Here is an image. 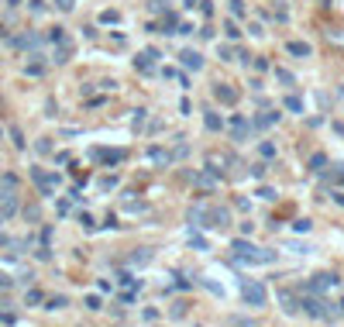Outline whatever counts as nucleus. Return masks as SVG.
Returning a JSON list of instances; mask_svg holds the SVG:
<instances>
[{
	"mask_svg": "<svg viewBox=\"0 0 344 327\" xmlns=\"http://www.w3.org/2000/svg\"><path fill=\"white\" fill-rule=\"evenodd\" d=\"M234 255H238L241 262H252V265H269V262H275V251L255 248L252 241H234Z\"/></svg>",
	"mask_w": 344,
	"mask_h": 327,
	"instance_id": "obj_1",
	"label": "nucleus"
},
{
	"mask_svg": "<svg viewBox=\"0 0 344 327\" xmlns=\"http://www.w3.org/2000/svg\"><path fill=\"white\" fill-rule=\"evenodd\" d=\"M0 210L4 214H17V176H0Z\"/></svg>",
	"mask_w": 344,
	"mask_h": 327,
	"instance_id": "obj_2",
	"label": "nucleus"
},
{
	"mask_svg": "<svg viewBox=\"0 0 344 327\" xmlns=\"http://www.w3.org/2000/svg\"><path fill=\"white\" fill-rule=\"evenodd\" d=\"M303 310H307L313 320H337V314H341V310H334L323 296H310L307 303H303Z\"/></svg>",
	"mask_w": 344,
	"mask_h": 327,
	"instance_id": "obj_3",
	"label": "nucleus"
},
{
	"mask_svg": "<svg viewBox=\"0 0 344 327\" xmlns=\"http://www.w3.org/2000/svg\"><path fill=\"white\" fill-rule=\"evenodd\" d=\"M241 296H244V303H248V306H265L269 289H265L262 282H255V279H244V282H241Z\"/></svg>",
	"mask_w": 344,
	"mask_h": 327,
	"instance_id": "obj_4",
	"label": "nucleus"
},
{
	"mask_svg": "<svg viewBox=\"0 0 344 327\" xmlns=\"http://www.w3.org/2000/svg\"><path fill=\"white\" fill-rule=\"evenodd\" d=\"M334 286H337V279H334L331 272H323V276H313V279H310V293L323 296L327 289H334Z\"/></svg>",
	"mask_w": 344,
	"mask_h": 327,
	"instance_id": "obj_5",
	"label": "nucleus"
},
{
	"mask_svg": "<svg viewBox=\"0 0 344 327\" xmlns=\"http://www.w3.org/2000/svg\"><path fill=\"white\" fill-rule=\"evenodd\" d=\"M227 124H231V135H234V141H244V138L252 135V124H248V121H244V117H238V114H234V117H231Z\"/></svg>",
	"mask_w": 344,
	"mask_h": 327,
	"instance_id": "obj_6",
	"label": "nucleus"
},
{
	"mask_svg": "<svg viewBox=\"0 0 344 327\" xmlns=\"http://www.w3.org/2000/svg\"><path fill=\"white\" fill-rule=\"evenodd\" d=\"M34 183H38V190H42V193H45V196H48V193H55V176H52V172H42V169H34Z\"/></svg>",
	"mask_w": 344,
	"mask_h": 327,
	"instance_id": "obj_7",
	"label": "nucleus"
},
{
	"mask_svg": "<svg viewBox=\"0 0 344 327\" xmlns=\"http://www.w3.org/2000/svg\"><path fill=\"white\" fill-rule=\"evenodd\" d=\"M179 59H183V66L189 69V72H196V69H203V56H200V52H193V48H186V52H179Z\"/></svg>",
	"mask_w": 344,
	"mask_h": 327,
	"instance_id": "obj_8",
	"label": "nucleus"
},
{
	"mask_svg": "<svg viewBox=\"0 0 344 327\" xmlns=\"http://www.w3.org/2000/svg\"><path fill=\"white\" fill-rule=\"evenodd\" d=\"M279 300H282V310H286V314H299V310H303V303H299L289 289H282V293H279Z\"/></svg>",
	"mask_w": 344,
	"mask_h": 327,
	"instance_id": "obj_9",
	"label": "nucleus"
},
{
	"mask_svg": "<svg viewBox=\"0 0 344 327\" xmlns=\"http://www.w3.org/2000/svg\"><path fill=\"white\" fill-rule=\"evenodd\" d=\"M159 59H162L159 52H155V48H148V52H141V56L135 59V66H138V69H151L155 62H159Z\"/></svg>",
	"mask_w": 344,
	"mask_h": 327,
	"instance_id": "obj_10",
	"label": "nucleus"
},
{
	"mask_svg": "<svg viewBox=\"0 0 344 327\" xmlns=\"http://www.w3.org/2000/svg\"><path fill=\"white\" fill-rule=\"evenodd\" d=\"M210 221H214V227H227L231 224V214L224 210V207H210Z\"/></svg>",
	"mask_w": 344,
	"mask_h": 327,
	"instance_id": "obj_11",
	"label": "nucleus"
},
{
	"mask_svg": "<svg viewBox=\"0 0 344 327\" xmlns=\"http://www.w3.org/2000/svg\"><path fill=\"white\" fill-rule=\"evenodd\" d=\"M93 158H97V162H121L124 152H121V148H117V152H100V148H93Z\"/></svg>",
	"mask_w": 344,
	"mask_h": 327,
	"instance_id": "obj_12",
	"label": "nucleus"
},
{
	"mask_svg": "<svg viewBox=\"0 0 344 327\" xmlns=\"http://www.w3.org/2000/svg\"><path fill=\"white\" fill-rule=\"evenodd\" d=\"M275 121H279V114H275V111H262V114H258V121H255V128H262V131H265V128H272Z\"/></svg>",
	"mask_w": 344,
	"mask_h": 327,
	"instance_id": "obj_13",
	"label": "nucleus"
},
{
	"mask_svg": "<svg viewBox=\"0 0 344 327\" xmlns=\"http://www.w3.org/2000/svg\"><path fill=\"white\" fill-rule=\"evenodd\" d=\"M214 93H217V100H220V103H238V93L231 90V86H224V83H220Z\"/></svg>",
	"mask_w": 344,
	"mask_h": 327,
	"instance_id": "obj_14",
	"label": "nucleus"
},
{
	"mask_svg": "<svg viewBox=\"0 0 344 327\" xmlns=\"http://www.w3.org/2000/svg\"><path fill=\"white\" fill-rule=\"evenodd\" d=\"M148 158L155 162V166H169V162H172V155H169V152H162V148H148Z\"/></svg>",
	"mask_w": 344,
	"mask_h": 327,
	"instance_id": "obj_15",
	"label": "nucleus"
},
{
	"mask_svg": "<svg viewBox=\"0 0 344 327\" xmlns=\"http://www.w3.org/2000/svg\"><path fill=\"white\" fill-rule=\"evenodd\" d=\"M289 56H296V59H307L310 56V45H307V42H289Z\"/></svg>",
	"mask_w": 344,
	"mask_h": 327,
	"instance_id": "obj_16",
	"label": "nucleus"
},
{
	"mask_svg": "<svg viewBox=\"0 0 344 327\" xmlns=\"http://www.w3.org/2000/svg\"><path fill=\"white\" fill-rule=\"evenodd\" d=\"M323 183H344V166H334L331 172H323Z\"/></svg>",
	"mask_w": 344,
	"mask_h": 327,
	"instance_id": "obj_17",
	"label": "nucleus"
},
{
	"mask_svg": "<svg viewBox=\"0 0 344 327\" xmlns=\"http://www.w3.org/2000/svg\"><path fill=\"white\" fill-rule=\"evenodd\" d=\"M203 124H206V131H220V128H224V121H220L217 114H206V117H203Z\"/></svg>",
	"mask_w": 344,
	"mask_h": 327,
	"instance_id": "obj_18",
	"label": "nucleus"
},
{
	"mask_svg": "<svg viewBox=\"0 0 344 327\" xmlns=\"http://www.w3.org/2000/svg\"><path fill=\"white\" fill-rule=\"evenodd\" d=\"M196 186H203V190H214V186H217V176L203 172V176H196Z\"/></svg>",
	"mask_w": 344,
	"mask_h": 327,
	"instance_id": "obj_19",
	"label": "nucleus"
},
{
	"mask_svg": "<svg viewBox=\"0 0 344 327\" xmlns=\"http://www.w3.org/2000/svg\"><path fill=\"white\" fill-rule=\"evenodd\" d=\"M220 59H227V62H234V59H238V48H231V45H220Z\"/></svg>",
	"mask_w": 344,
	"mask_h": 327,
	"instance_id": "obj_20",
	"label": "nucleus"
},
{
	"mask_svg": "<svg viewBox=\"0 0 344 327\" xmlns=\"http://www.w3.org/2000/svg\"><path fill=\"white\" fill-rule=\"evenodd\" d=\"M286 107L293 114H299V111H303V100H299V97H286Z\"/></svg>",
	"mask_w": 344,
	"mask_h": 327,
	"instance_id": "obj_21",
	"label": "nucleus"
},
{
	"mask_svg": "<svg viewBox=\"0 0 344 327\" xmlns=\"http://www.w3.org/2000/svg\"><path fill=\"white\" fill-rule=\"evenodd\" d=\"M258 152H262V158H275V145H272V141H262Z\"/></svg>",
	"mask_w": 344,
	"mask_h": 327,
	"instance_id": "obj_22",
	"label": "nucleus"
},
{
	"mask_svg": "<svg viewBox=\"0 0 344 327\" xmlns=\"http://www.w3.org/2000/svg\"><path fill=\"white\" fill-rule=\"evenodd\" d=\"M148 259H151V255H148V248H138V255H135L131 262H135V265H145Z\"/></svg>",
	"mask_w": 344,
	"mask_h": 327,
	"instance_id": "obj_23",
	"label": "nucleus"
},
{
	"mask_svg": "<svg viewBox=\"0 0 344 327\" xmlns=\"http://www.w3.org/2000/svg\"><path fill=\"white\" fill-rule=\"evenodd\" d=\"M275 76H279V79H282V83H286V86H293V76H289V72H286V69H275Z\"/></svg>",
	"mask_w": 344,
	"mask_h": 327,
	"instance_id": "obj_24",
	"label": "nucleus"
},
{
	"mask_svg": "<svg viewBox=\"0 0 344 327\" xmlns=\"http://www.w3.org/2000/svg\"><path fill=\"white\" fill-rule=\"evenodd\" d=\"M62 306H66V300H62V296H55V300H48V310H62Z\"/></svg>",
	"mask_w": 344,
	"mask_h": 327,
	"instance_id": "obj_25",
	"label": "nucleus"
},
{
	"mask_svg": "<svg viewBox=\"0 0 344 327\" xmlns=\"http://www.w3.org/2000/svg\"><path fill=\"white\" fill-rule=\"evenodd\" d=\"M310 166H313V169L320 172V169H323V166H327V158H323V155H317V158H313V162H310Z\"/></svg>",
	"mask_w": 344,
	"mask_h": 327,
	"instance_id": "obj_26",
	"label": "nucleus"
},
{
	"mask_svg": "<svg viewBox=\"0 0 344 327\" xmlns=\"http://www.w3.org/2000/svg\"><path fill=\"white\" fill-rule=\"evenodd\" d=\"M231 14H238V17H241V14H244V4H241V0H234V4H231Z\"/></svg>",
	"mask_w": 344,
	"mask_h": 327,
	"instance_id": "obj_27",
	"label": "nucleus"
},
{
	"mask_svg": "<svg viewBox=\"0 0 344 327\" xmlns=\"http://www.w3.org/2000/svg\"><path fill=\"white\" fill-rule=\"evenodd\" d=\"M55 7L59 11H72V0H55Z\"/></svg>",
	"mask_w": 344,
	"mask_h": 327,
	"instance_id": "obj_28",
	"label": "nucleus"
},
{
	"mask_svg": "<svg viewBox=\"0 0 344 327\" xmlns=\"http://www.w3.org/2000/svg\"><path fill=\"white\" fill-rule=\"evenodd\" d=\"M231 327H258V324H252V320H231Z\"/></svg>",
	"mask_w": 344,
	"mask_h": 327,
	"instance_id": "obj_29",
	"label": "nucleus"
},
{
	"mask_svg": "<svg viewBox=\"0 0 344 327\" xmlns=\"http://www.w3.org/2000/svg\"><path fill=\"white\" fill-rule=\"evenodd\" d=\"M337 203H341V207H344V193H337Z\"/></svg>",
	"mask_w": 344,
	"mask_h": 327,
	"instance_id": "obj_30",
	"label": "nucleus"
}]
</instances>
